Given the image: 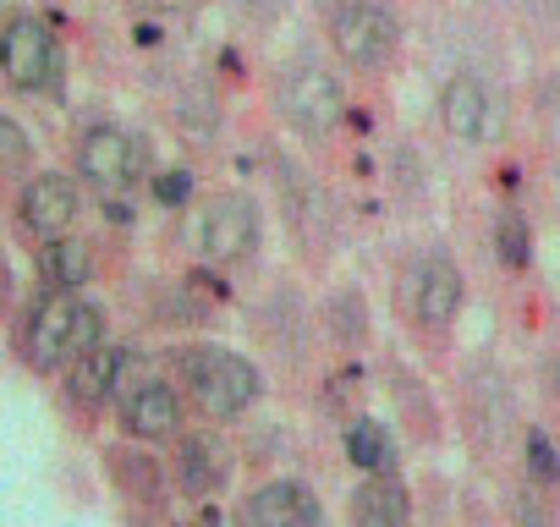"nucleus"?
<instances>
[{
	"instance_id": "1",
	"label": "nucleus",
	"mask_w": 560,
	"mask_h": 527,
	"mask_svg": "<svg viewBox=\"0 0 560 527\" xmlns=\"http://www.w3.org/2000/svg\"><path fill=\"white\" fill-rule=\"evenodd\" d=\"M105 347V308L83 292H45L23 330V358L39 374L72 368L83 352Z\"/></svg>"
},
{
	"instance_id": "2",
	"label": "nucleus",
	"mask_w": 560,
	"mask_h": 527,
	"mask_svg": "<svg viewBox=\"0 0 560 527\" xmlns=\"http://www.w3.org/2000/svg\"><path fill=\"white\" fill-rule=\"evenodd\" d=\"M176 374H182V396H192L198 412H209L214 423L242 418L258 396H264V374L258 363H247L236 347L220 341H192L176 352Z\"/></svg>"
},
{
	"instance_id": "3",
	"label": "nucleus",
	"mask_w": 560,
	"mask_h": 527,
	"mask_svg": "<svg viewBox=\"0 0 560 527\" xmlns=\"http://www.w3.org/2000/svg\"><path fill=\"white\" fill-rule=\"evenodd\" d=\"M275 110L303 143H325L347 121V83L330 61L303 50L275 72Z\"/></svg>"
},
{
	"instance_id": "4",
	"label": "nucleus",
	"mask_w": 560,
	"mask_h": 527,
	"mask_svg": "<svg viewBox=\"0 0 560 527\" xmlns=\"http://www.w3.org/2000/svg\"><path fill=\"white\" fill-rule=\"evenodd\" d=\"M319 23L330 34V50L363 72V78H385L401 61V17L385 0H319Z\"/></svg>"
},
{
	"instance_id": "5",
	"label": "nucleus",
	"mask_w": 560,
	"mask_h": 527,
	"mask_svg": "<svg viewBox=\"0 0 560 527\" xmlns=\"http://www.w3.org/2000/svg\"><path fill=\"white\" fill-rule=\"evenodd\" d=\"M462 270H456V258L445 247H423L418 264L407 270L401 281V308H407V325L423 336V341H445L451 325L462 319Z\"/></svg>"
},
{
	"instance_id": "6",
	"label": "nucleus",
	"mask_w": 560,
	"mask_h": 527,
	"mask_svg": "<svg viewBox=\"0 0 560 527\" xmlns=\"http://www.w3.org/2000/svg\"><path fill=\"white\" fill-rule=\"evenodd\" d=\"M264 247V209L253 192L231 187V192H214L198 214V253L203 264H214V270H242V264H253Z\"/></svg>"
},
{
	"instance_id": "7",
	"label": "nucleus",
	"mask_w": 560,
	"mask_h": 527,
	"mask_svg": "<svg viewBox=\"0 0 560 527\" xmlns=\"http://www.w3.org/2000/svg\"><path fill=\"white\" fill-rule=\"evenodd\" d=\"M149 171V154H143V138L127 132V127H89L78 138V176L100 192V198H121L143 181Z\"/></svg>"
},
{
	"instance_id": "8",
	"label": "nucleus",
	"mask_w": 560,
	"mask_h": 527,
	"mask_svg": "<svg viewBox=\"0 0 560 527\" xmlns=\"http://www.w3.org/2000/svg\"><path fill=\"white\" fill-rule=\"evenodd\" d=\"M0 72L18 94H56L61 83V45L39 17H12L0 28Z\"/></svg>"
},
{
	"instance_id": "9",
	"label": "nucleus",
	"mask_w": 560,
	"mask_h": 527,
	"mask_svg": "<svg viewBox=\"0 0 560 527\" xmlns=\"http://www.w3.org/2000/svg\"><path fill=\"white\" fill-rule=\"evenodd\" d=\"M275 192H280V209H287V225H292L298 253L303 258H319L330 247V209H325L314 176L292 154H275Z\"/></svg>"
},
{
	"instance_id": "10",
	"label": "nucleus",
	"mask_w": 560,
	"mask_h": 527,
	"mask_svg": "<svg viewBox=\"0 0 560 527\" xmlns=\"http://www.w3.org/2000/svg\"><path fill=\"white\" fill-rule=\"evenodd\" d=\"M116 418H121V429H127L132 440L160 445V440H176V434H182L187 407H182V390H176L171 379L138 374V379L127 385V396L116 401Z\"/></svg>"
},
{
	"instance_id": "11",
	"label": "nucleus",
	"mask_w": 560,
	"mask_h": 527,
	"mask_svg": "<svg viewBox=\"0 0 560 527\" xmlns=\"http://www.w3.org/2000/svg\"><path fill=\"white\" fill-rule=\"evenodd\" d=\"M18 214H23V231L39 236V242H56V236H72L78 214H83V192L72 176L61 171H39L23 181L18 192Z\"/></svg>"
},
{
	"instance_id": "12",
	"label": "nucleus",
	"mask_w": 560,
	"mask_h": 527,
	"mask_svg": "<svg viewBox=\"0 0 560 527\" xmlns=\"http://www.w3.org/2000/svg\"><path fill=\"white\" fill-rule=\"evenodd\" d=\"M138 379V352L132 347H94L83 352L72 368H67V390L78 407H105V401H121L127 385Z\"/></svg>"
},
{
	"instance_id": "13",
	"label": "nucleus",
	"mask_w": 560,
	"mask_h": 527,
	"mask_svg": "<svg viewBox=\"0 0 560 527\" xmlns=\"http://www.w3.org/2000/svg\"><path fill=\"white\" fill-rule=\"evenodd\" d=\"M247 527H325V505L303 478H269L242 505Z\"/></svg>"
},
{
	"instance_id": "14",
	"label": "nucleus",
	"mask_w": 560,
	"mask_h": 527,
	"mask_svg": "<svg viewBox=\"0 0 560 527\" xmlns=\"http://www.w3.org/2000/svg\"><path fill=\"white\" fill-rule=\"evenodd\" d=\"M440 121L456 143H489L494 138V94L478 72H456L440 89Z\"/></svg>"
},
{
	"instance_id": "15",
	"label": "nucleus",
	"mask_w": 560,
	"mask_h": 527,
	"mask_svg": "<svg viewBox=\"0 0 560 527\" xmlns=\"http://www.w3.org/2000/svg\"><path fill=\"white\" fill-rule=\"evenodd\" d=\"M231 445L220 440V434H187L182 445H176V483H182V494L187 500H209V494H220L225 483H231Z\"/></svg>"
},
{
	"instance_id": "16",
	"label": "nucleus",
	"mask_w": 560,
	"mask_h": 527,
	"mask_svg": "<svg viewBox=\"0 0 560 527\" xmlns=\"http://www.w3.org/2000/svg\"><path fill=\"white\" fill-rule=\"evenodd\" d=\"M352 527H412V494L396 472H369L352 489Z\"/></svg>"
},
{
	"instance_id": "17",
	"label": "nucleus",
	"mask_w": 560,
	"mask_h": 527,
	"mask_svg": "<svg viewBox=\"0 0 560 527\" xmlns=\"http://www.w3.org/2000/svg\"><path fill=\"white\" fill-rule=\"evenodd\" d=\"M94 247L83 236H56V242H39V281L45 292H83L94 281Z\"/></svg>"
},
{
	"instance_id": "18",
	"label": "nucleus",
	"mask_w": 560,
	"mask_h": 527,
	"mask_svg": "<svg viewBox=\"0 0 560 527\" xmlns=\"http://www.w3.org/2000/svg\"><path fill=\"white\" fill-rule=\"evenodd\" d=\"M347 461L369 478V472H396V440L380 418H358L347 423Z\"/></svg>"
},
{
	"instance_id": "19",
	"label": "nucleus",
	"mask_w": 560,
	"mask_h": 527,
	"mask_svg": "<svg viewBox=\"0 0 560 527\" xmlns=\"http://www.w3.org/2000/svg\"><path fill=\"white\" fill-rule=\"evenodd\" d=\"M494 253H500L505 270H516V276L533 264V231H527V214L522 209H500V220H494Z\"/></svg>"
},
{
	"instance_id": "20",
	"label": "nucleus",
	"mask_w": 560,
	"mask_h": 527,
	"mask_svg": "<svg viewBox=\"0 0 560 527\" xmlns=\"http://www.w3.org/2000/svg\"><path fill=\"white\" fill-rule=\"evenodd\" d=\"M325 319H330V336H336V341H347V347H363V341H369V314H363V292H358V286H341V292L330 297Z\"/></svg>"
},
{
	"instance_id": "21",
	"label": "nucleus",
	"mask_w": 560,
	"mask_h": 527,
	"mask_svg": "<svg viewBox=\"0 0 560 527\" xmlns=\"http://www.w3.org/2000/svg\"><path fill=\"white\" fill-rule=\"evenodd\" d=\"M34 171V138L18 116H0V187Z\"/></svg>"
},
{
	"instance_id": "22",
	"label": "nucleus",
	"mask_w": 560,
	"mask_h": 527,
	"mask_svg": "<svg viewBox=\"0 0 560 527\" xmlns=\"http://www.w3.org/2000/svg\"><path fill=\"white\" fill-rule=\"evenodd\" d=\"M522 456H527V472H533V483H538V489H555V483H560V456H555V445H549V434H544V429H527Z\"/></svg>"
},
{
	"instance_id": "23",
	"label": "nucleus",
	"mask_w": 560,
	"mask_h": 527,
	"mask_svg": "<svg viewBox=\"0 0 560 527\" xmlns=\"http://www.w3.org/2000/svg\"><path fill=\"white\" fill-rule=\"evenodd\" d=\"M110 467L121 472V489H132L138 500H160V467L149 456H110Z\"/></svg>"
},
{
	"instance_id": "24",
	"label": "nucleus",
	"mask_w": 560,
	"mask_h": 527,
	"mask_svg": "<svg viewBox=\"0 0 560 527\" xmlns=\"http://www.w3.org/2000/svg\"><path fill=\"white\" fill-rule=\"evenodd\" d=\"M154 198H160L165 209H182V203L192 198V176H187V171H160V176H154Z\"/></svg>"
},
{
	"instance_id": "25",
	"label": "nucleus",
	"mask_w": 560,
	"mask_h": 527,
	"mask_svg": "<svg viewBox=\"0 0 560 527\" xmlns=\"http://www.w3.org/2000/svg\"><path fill=\"white\" fill-rule=\"evenodd\" d=\"M516 516H522V522H527V527H544V505H538V500H533V494H527V489H522V494H516Z\"/></svg>"
},
{
	"instance_id": "26",
	"label": "nucleus",
	"mask_w": 560,
	"mask_h": 527,
	"mask_svg": "<svg viewBox=\"0 0 560 527\" xmlns=\"http://www.w3.org/2000/svg\"><path fill=\"white\" fill-rule=\"evenodd\" d=\"M138 7H149V12H176L182 0H138Z\"/></svg>"
},
{
	"instance_id": "27",
	"label": "nucleus",
	"mask_w": 560,
	"mask_h": 527,
	"mask_svg": "<svg viewBox=\"0 0 560 527\" xmlns=\"http://www.w3.org/2000/svg\"><path fill=\"white\" fill-rule=\"evenodd\" d=\"M198 527H209V522H198Z\"/></svg>"
}]
</instances>
